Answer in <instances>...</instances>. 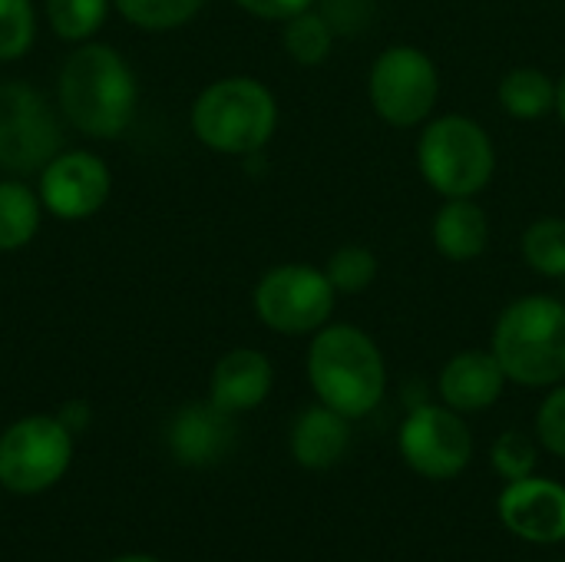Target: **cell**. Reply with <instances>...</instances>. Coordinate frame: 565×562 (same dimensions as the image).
<instances>
[{
	"instance_id": "1",
	"label": "cell",
	"mask_w": 565,
	"mask_h": 562,
	"mask_svg": "<svg viewBox=\"0 0 565 562\" xmlns=\"http://www.w3.org/2000/svg\"><path fill=\"white\" fill-rule=\"evenodd\" d=\"M60 109L89 139H116L136 116V76L109 43L86 40L60 70Z\"/></svg>"
},
{
	"instance_id": "2",
	"label": "cell",
	"mask_w": 565,
	"mask_h": 562,
	"mask_svg": "<svg viewBox=\"0 0 565 562\" xmlns=\"http://www.w3.org/2000/svg\"><path fill=\"white\" fill-rule=\"evenodd\" d=\"M308 381L321 404L358 421L384 401L387 364L367 331L328 321L308 348Z\"/></svg>"
},
{
	"instance_id": "3",
	"label": "cell",
	"mask_w": 565,
	"mask_h": 562,
	"mask_svg": "<svg viewBox=\"0 0 565 562\" xmlns=\"http://www.w3.org/2000/svg\"><path fill=\"white\" fill-rule=\"evenodd\" d=\"M490 351L507 378L523 388H556L565 381V298L523 295L510 301L497 325Z\"/></svg>"
},
{
	"instance_id": "4",
	"label": "cell",
	"mask_w": 565,
	"mask_h": 562,
	"mask_svg": "<svg viewBox=\"0 0 565 562\" xmlns=\"http://www.w3.org/2000/svg\"><path fill=\"white\" fill-rule=\"evenodd\" d=\"M278 129V99L255 76H222L192 103V132L222 156H252Z\"/></svg>"
},
{
	"instance_id": "5",
	"label": "cell",
	"mask_w": 565,
	"mask_h": 562,
	"mask_svg": "<svg viewBox=\"0 0 565 562\" xmlns=\"http://www.w3.org/2000/svg\"><path fill=\"white\" fill-rule=\"evenodd\" d=\"M417 169L440 199H477L497 176V146L473 116H430L417 139Z\"/></svg>"
},
{
	"instance_id": "6",
	"label": "cell",
	"mask_w": 565,
	"mask_h": 562,
	"mask_svg": "<svg viewBox=\"0 0 565 562\" xmlns=\"http://www.w3.org/2000/svg\"><path fill=\"white\" fill-rule=\"evenodd\" d=\"M367 99L374 116L394 129L424 126L440 99V70L434 56L414 43L381 50L367 70Z\"/></svg>"
},
{
	"instance_id": "7",
	"label": "cell",
	"mask_w": 565,
	"mask_h": 562,
	"mask_svg": "<svg viewBox=\"0 0 565 562\" xmlns=\"http://www.w3.org/2000/svg\"><path fill=\"white\" fill-rule=\"evenodd\" d=\"M334 305L338 291L328 282L324 268L308 262H285L268 268L252 291V308L258 321L288 338L321 331L331 321Z\"/></svg>"
},
{
	"instance_id": "8",
	"label": "cell",
	"mask_w": 565,
	"mask_h": 562,
	"mask_svg": "<svg viewBox=\"0 0 565 562\" xmlns=\"http://www.w3.org/2000/svg\"><path fill=\"white\" fill-rule=\"evenodd\" d=\"M63 152V126L40 89L20 79L0 83V169L40 172Z\"/></svg>"
},
{
	"instance_id": "9",
	"label": "cell",
	"mask_w": 565,
	"mask_h": 562,
	"mask_svg": "<svg viewBox=\"0 0 565 562\" xmlns=\"http://www.w3.org/2000/svg\"><path fill=\"white\" fill-rule=\"evenodd\" d=\"M73 457V434L60 417L17 421L0 437V484L10 494H40L53 487Z\"/></svg>"
},
{
	"instance_id": "10",
	"label": "cell",
	"mask_w": 565,
	"mask_h": 562,
	"mask_svg": "<svg viewBox=\"0 0 565 562\" xmlns=\"http://www.w3.org/2000/svg\"><path fill=\"white\" fill-rule=\"evenodd\" d=\"M401 457L427 480H454L473 457V437L463 417L447 404H420L401 424Z\"/></svg>"
},
{
	"instance_id": "11",
	"label": "cell",
	"mask_w": 565,
	"mask_h": 562,
	"mask_svg": "<svg viewBox=\"0 0 565 562\" xmlns=\"http://www.w3.org/2000/svg\"><path fill=\"white\" fill-rule=\"evenodd\" d=\"M113 189V176L106 162L86 149L56 152L40 169V202L50 215L63 222H83L96 215Z\"/></svg>"
},
{
	"instance_id": "12",
	"label": "cell",
	"mask_w": 565,
	"mask_h": 562,
	"mask_svg": "<svg viewBox=\"0 0 565 562\" xmlns=\"http://www.w3.org/2000/svg\"><path fill=\"white\" fill-rule=\"evenodd\" d=\"M500 520L510 533L530 543L565 540V487L556 480H513L500 497Z\"/></svg>"
},
{
	"instance_id": "13",
	"label": "cell",
	"mask_w": 565,
	"mask_h": 562,
	"mask_svg": "<svg viewBox=\"0 0 565 562\" xmlns=\"http://www.w3.org/2000/svg\"><path fill=\"white\" fill-rule=\"evenodd\" d=\"M507 381L510 378L493 351L470 348V351L454 354L444 364L437 391H440L444 404L454 407L457 414H477V411L493 407L503 397Z\"/></svg>"
},
{
	"instance_id": "14",
	"label": "cell",
	"mask_w": 565,
	"mask_h": 562,
	"mask_svg": "<svg viewBox=\"0 0 565 562\" xmlns=\"http://www.w3.org/2000/svg\"><path fill=\"white\" fill-rule=\"evenodd\" d=\"M232 444H235L232 414H225L212 401L182 407L169 427L172 457L185 467H212L232 450Z\"/></svg>"
},
{
	"instance_id": "15",
	"label": "cell",
	"mask_w": 565,
	"mask_h": 562,
	"mask_svg": "<svg viewBox=\"0 0 565 562\" xmlns=\"http://www.w3.org/2000/svg\"><path fill=\"white\" fill-rule=\"evenodd\" d=\"M271 384H275L271 361L255 348H235L215 364L209 401L235 417L255 411L271 394Z\"/></svg>"
},
{
	"instance_id": "16",
	"label": "cell",
	"mask_w": 565,
	"mask_h": 562,
	"mask_svg": "<svg viewBox=\"0 0 565 562\" xmlns=\"http://www.w3.org/2000/svg\"><path fill=\"white\" fill-rule=\"evenodd\" d=\"M430 242L447 262H477L490 248V219L477 199H444L430 222Z\"/></svg>"
},
{
	"instance_id": "17",
	"label": "cell",
	"mask_w": 565,
	"mask_h": 562,
	"mask_svg": "<svg viewBox=\"0 0 565 562\" xmlns=\"http://www.w3.org/2000/svg\"><path fill=\"white\" fill-rule=\"evenodd\" d=\"M351 444V417L338 414L328 404L308 407L291 427V454L305 470L334 467Z\"/></svg>"
},
{
	"instance_id": "18",
	"label": "cell",
	"mask_w": 565,
	"mask_h": 562,
	"mask_svg": "<svg viewBox=\"0 0 565 562\" xmlns=\"http://www.w3.org/2000/svg\"><path fill=\"white\" fill-rule=\"evenodd\" d=\"M500 109L510 119L536 123L556 113V79L540 66H513L497 86Z\"/></svg>"
},
{
	"instance_id": "19",
	"label": "cell",
	"mask_w": 565,
	"mask_h": 562,
	"mask_svg": "<svg viewBox=\"0 0 565 562\" xmlns=\"http://www.w3.org/2000/svg\"><path fill=\"white\" fill-rule=\"evenodd\" d=\"M40 192L26 189L17 179L0 182V252H17L30 245L40 229Z\"/></svg>"
},
{
	"instance_id": "20",
	"label": "cell",
	"mask_w": 565,
	"mask_h": 562,
	"mask_svg": "<svg viewBox=\"0 0 565 562\" xmlns=\"http://www.w3.org/2000/svg\"><path fill=\"white\" fill-rule=\"evenodd\" d=\"M334 26L321 10H305L291 20H285L281 30V46L285 53L298 63V66H321L328 63L331 50H334Z\"/></svg>"
},
{
	"instance_id": "21",
	"label": "cell",
	"mask_w": 565,
	"mask_h": 562,
	"mask_svg": "<svg viewBox=\"0 0 565 562\" xmlns=\"http://www.w3.org/2000/svg\"><path fill=\"white\" fill-rule=\"evenodd\" d=\"M523 262L540 278L565 282V219L563 215H543L526 225L523 232Z\"/></svg>"
},
{
	"instance_id": "22",
	"label": "cell",
	"mask_w": 565,
	"mask_h": 562,
	"mask_svg": "<svg viewBox=\"0 0 565 562\" xmlns=\"http://www.w3.org/2000/svg\"><path fill=\"white\" fill-rule=\"evenodd\" d=\"M324 275L338 295H364L377 282L381 262L367 245L348 242V245L331 252V258L324 262Z\"/></svg>"
},
{
	"instance_id": "23",
	"label": "cell",
	"mask_w": 565,
	"mask_h": 562,
	"mask_svg": "<svg viewBox=\"0 0 565 562\" xmlns=\"http://www.w3.org/2000/svg\"><path fill=\"white\" fill-rule=\"evenodd\" d=\"M113 0H46V20L60 40L86 43L106 23Z\"/></svg>"
},
{
	"instance_id": "24",
	"label": "cell",
	"mask_w": 565,
	"mask_h": 562,
	"mask_svg": "<svg viewBox=\"0 0 565 562\" xmlns=\"http://www.w3.org/2000/svg\"><path fill=\"white\" fill-rule=\"evenodd\" d=\"M205 0H113V7L142 30H175L189 23Z\"/></svg>"
},
{
	"instance_id": "25",
	"label": "cell",
	"mask_w": 565,
	"mask_h": 562,
	"mask_svg": "<svg viewBox=\"0 0 565 562\" xmlns=\"http://www.w3.org/2000/svg\"><path fill=\"white\" fill-rule=\"evenodd\" d=\"M36 36L33 0H0V63L23 56Z\"/></svg>"
},
{
	"instance_id": "26",
	"label": "cell",
	"mask_w": 565,
	"mask_h": 562,
	"mask_svg": "<svg viewBox=\"0 0 565 562\" xmlns=\"http://www.w3.org/2000/svg\"><path fill=\"white\" fill-rule=\"evenodd\" d=\"M493 467L503 480H526L536 467V444L523 431H507L493 444Z\"/></svg>"
},
{
	"instance_id": "27",
	"label": "cell",
	"mask_w": 565,
	"mask_h": 562,
	"mask_svg": "<svg viewBox=\"0 0 565 562\" xmlns=\"http://www.w3.org/2000/svg\"><path fill=\"white\" fill-rule=\"evenodd\" d=\"M536 434L550 454L565 460V381L556 384V391L543 401V407L536 414Z\"/></svg>"
},
{
	"instance_id": "28",
	"label": "cell",
	"mask_w": 565,
	"mask_h": 562,
	"mask_svg": "<svg viewBox=\"0 0 565 562\" xmlns=\"http://www.w3.org/2000/svg\"><path fill=\"white\" fill-rule=\"evenodd\" d=\"M245 13L258 17V20H275V23H285L305 10L315 7V0H235Z\"/></svg>"
},
{
	"instance_id": "29",
	"label": "cell",
	"mask_w": 565,
	"mask_h": 562,
	"mask_svg": "<svg viewBox=\"0 0 565 562\" xmlns=\"http://www.w3.org/2000/svg\"><path fill=\"white\" fill-rule=\"evenodd\" d=\"M60 421H63V427L73 434V431H83L86 424H89V407L86 404H66L63 407V414H60Z\"/></svg>"
},
{
	"instance_id": "30",
	"label": "cell",
	"mask_w": 565,
	"mask_h": 562,
	"mask_svg": "<svg viewBox=\"0 0 565 562\" xmlns=\"http://www.w3.org/2000/svg\"><path fill=\"white\" fill-rule=\"evenodd\" d=\"M556 116H559V123L565 126V73L556 79Z\"/></svg>"
},
{
	"instance_id": "31",
	"label": "cell",
	"mask_w": 565,
	"mask_h": 562,
	"mask_svg": "<svg viewBox=\"0 0 565 562\" xmlns=\"http://www.w3.org/2000/svg\"><path fill=\"white\" fill-rule=\"evenodd\" d=\"M116 562H159V560H152V556H122V560H116Z\"/></svg>"
}]
</instances>
